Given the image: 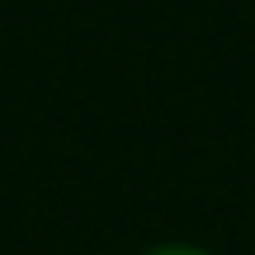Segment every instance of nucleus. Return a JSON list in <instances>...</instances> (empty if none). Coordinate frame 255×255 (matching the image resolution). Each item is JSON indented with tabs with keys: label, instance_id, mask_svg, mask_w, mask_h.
<instances>
[{
	"label": "nucleus",
	"instance_id": "obj_1",
	"mask_svg": "<svg viewBox=\"0 0 255 255\" xmlns=\"http://www.w3.org/2000/svg\"><path fill=\"white\" fill-rule=\"evenodd\" d=\"M142 255H213V251L194 246V241H156V246H146Z\"/></svg>",
	"mask_w": 255,
	"mask_h": 255
}]
</instances>
